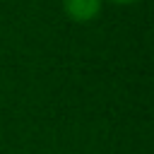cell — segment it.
Returning <instances> with one entry per match:
<instances>
[{
  "instance_id": "6da1fadb",
  "label": "cell",
  "mask_w": 154,
  "mask_h": 154,
  "mask_svg": "<svg viewBox=\"0 0 154 154\" xmlns=\"http://www.w3.org/2000/svg\"><path fill=\"white\" fill-rule=\"evenodd\" d=\"M101 2L103 0H63V10L72 22L87 24L101 12Z\"/></svg>"
},
{
  "instance_id": "7a4b0ae2",
  "label": "cell",
  "mask_w": 154,
  "mask_h": 154,
  "mask_svg": "<svg viewBox=\"0 0 154 154\" xmlns=\"http://www.w3.org/2000/svg\"><path fill=\"white\" fill-rule=\"evenodd\" d=\"M111 2H116V5H132V2H140V0H111Z\"/></svg>"
}]
</instances>
